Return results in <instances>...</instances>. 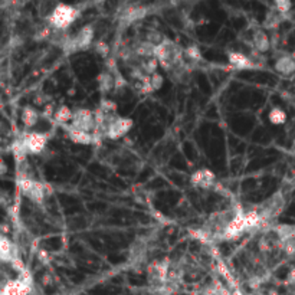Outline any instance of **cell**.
<instances>
[{"label":"cell","mask_w":295,"mask_h":295,"mask_svg":"<svg viewBox=\"0 0 295 295\" xmlns=\"http://www.w3.org/2000/svg\"><path fill=\"white\" fill-rule=\"evenodd\" d=\"M72 117H74V111L71 110L68 105H59L53 114L55 121L61 125H67L69 121H72Z\"/></svg>","instance_id":"cell-18"},{"label":"cell","mask_w":295,"mask_h":295,"mask_svg":"<svg viewBox=\"0 0 295 295\" xmlns=\"http://www.w3.org/2000/svg\"><path fill=\"white\" fill-rule=\"evenodd\" d=\"M275 71L282 76H291L295 74V58L291 55H282L275 61Z\"/></svg>","instance_id":"cell-12"},{"label":"cell","mask_w":295,"mask_h":295,"mask_svg":"<svg viewBox=\"0 0 295 295\" xmlns=\"http://www.w3.org/2000/svg\"><path fill=\"white\" fill-rule=\"evenodd\" d=\"M190 183L191 186L197 187V189H213L216 187L218 183H216V174L209 170V169H200L197 172H194L190 177Z\"/></svg>","instance_id":"cell-8"},{"label":"cell","mask_w":295,"mask_h":295,"mask_svg":"<svg viewBox=\"0 0 295 295\" xmlns=\"http://www.w3.org/2000/svg\"><path fill=\"white\" fill-rule=\"evenodd\" d=\"M71 125L88 133H94L97 128V121H95V111L88 110V108H78L74 111V117L71 121Z\"/></svg>","instance_id":"cell-5"},{"label":"cell","mask_w":295,"mask_h":295,"mask_svg":"<svg viewBox=\"0 0 295 295\" xmlns=\"http://www.w3.org/2000/svg\"><path fill=\"white\" fill-rule=\"evenodd\" d=\"M98 108L104 111L105 114H117V112H115V111H117V104L110 101V100H103Z\"/></svg>","instance_id":"cell-26"},{"label":"cell","mask_w":295,"mask_h":295,"mask_svg":"<svg viewBox=\"0 0 295 295\" xmlns=\"http://www.w3.org/2000/svg\"><path fill=\"white\" fill-rule=\"evenodd\" d=\"M37 258H39V260H42L43 263H48V262H49V254H48L46 251L40 249V251L37 252Z\"/></svg>","instance_id":"cell-27"},{"label":"cell","mask_w":295,"mask_h":295,"mask_svg":"<svg viewBox=\"0 0 295 295\" xmlns=\"http://www.w3.org/2000/svg\"><path fill=\"white\" fill-rule=\"evenodd\" d=\"M67 128V133H68V137L71 141H74L76 144H82V146H89L92 143H95V139H94V134L92 133H88V131H82V130H78L72 125H65Z\"/></svg>","instance_id":"cell-11"},{"label":"cell","mask_w":295,"mask_h":295,"mask_svg":"<svg viewBox=\"0 0 295 295\" xmlns=\"http://www.w3.org/2000/svg\"><path fill=\"white\" fill-rule=\"evenodd\" d=\"M288 281H290L291 284H295V268L294 269H291V272L288 274Z\"/></svg>","instance_id":"cell-28"},{"label":"cell","mask_w":295,"mask_h":295,"mask_svg":"<svg viewBox=\"0 0 295 295\" xmlns=\"http://www.w3.org/2000/svg\"><path fill=\"white\" fill-rule=\"evenodd\" d=\"M134 121L128 117H120L117 114H107L104 122V137L110 140H120L133 130Z\"/></svg>","instance_id":"cell-1"},{"label":"cell","mask_w":295,"mask_h":295,"mask_svg":"<svg viewBox=\"0 0 295 295\" xmlns=\"http://www.w3.org/2000/svg\"><path fill=\"white\" fill-rule=\"evenodd\" d=\"M163 84H164V78H163V75L158 74V72L150 75V85H151V88H153L154 92L158 91V89L163 87Z\"/></svg>","instance_id":"cell-24"},{"label":"cell","mask_w":295,"mask_h":295,"mask_svg":"<svg viewBox=\"0 0 295 295\" xmlns=\"http://www.w3.org/2000/svg\"><path fill=\"white\" fill-rule=\"evenodd\" d=\"M12 153H13V156H15V158H16L17 161H22V160L25 161V158H26V156H28L29 153H28V150H26L23 137L15 140V143L12 144Z\"/></svg>","instance_id":"cell-21"},{"label":"cell","mask_w":295,"mask_h":295,"mask_svg":"<svg viewBox=\"0 0 295 295\" xmlns=\"http://www.w3.org/2000/svg\"><path fill=\"white\" fill-rule=\"evenodd\" d=\"M0 258L3 262H10V263L17 259L15 243L4 235L0 238Z\"/></svg>","instance_id":"cell-13"},{"label":"cell","mask_w":295,"mask_h":295,"mask_svg":"<svg viewBox=\"0 0 295 295\" xmlns=\"http://www.w3.org/2000/svg\"><path fill=\"white\" fill-rule=\"evenodd\" d=\"M40 118V114L34 107H25L22 111V122L25 124L26 128H32L37 124Z\"/></svg>","instance_id":"cell-19"},{"label":"cell","mask_w":295,"mask_h":295,"mask_svg":"<svg viewBox=\"0 0 295 295\" xmlns=\"http://www.w3.org/2000/svg\"><path fill=\"white\" fill-rule=\"evenodd\" d=\"M22 137L29 154H40L48 144V136L39 131L25 133Z\"/></svg>","instance_id":"cell-7"},{"label":"cell","mask_w":295,"mask_h":295,"mask_svg":"<svg viewBox=\"0 0 295 295\" xmlns=\"http://www.w3.org/2000/svg\"><path fill=\"white\" fill-rule=\"evenodd\" d=\"M252 48L260 55L266 53L271 49V39L268 36V34H265V31L257 29L252 34Z\"/></svg>","instance_id":"cell-14"},{"label":"cell","mask_w":295,"mask_h":295,"mask_svg":"<svg viewBox=\"0 0 295 295\" xmlns=\"http://www.w3.org/2000/svg\"><path fill=\"white\" fill-rule=\"evenodd\" d=\"M294 105H295V98H294Z\"/></svg>","instance_id":"cell-30"},{"label":"cell","mask_w":295,"mask_h":295,"mask_svg":"<svg viewBox=\"0 0 295 295\" xmlns=\"http://www.w3.org/2000/svg\"><path fill=\"white\" fill-rule=\"evenodd\" d=\"M28 290L29 287L26 282L22 279H15L3 288V295H28Z\"/></svg>","instance_id":"cell-16"},{"label":"cell","mask_w":295,"mask_h":295,"mask_svg":"<svg viewBox=\"0 0 295 295\" xmlns=\"http://www.w3.org/2000/svg\"><path fill=\"white\" fill-rule=\"evenodd\" d=\"M202 61H203V55H202L199 46H196V45H190V46L186 48L185 49L186 65H189V64H191V65H197V64L202 62Z\"/></svg>","instance_id":"cell-17"},{"label":"cell","mask_w":295,"mask_h":295,"mask_svg":"<svg viewBox=\"0 0 295 295\" xmlns=\"http://www.w3.org/2000/svg\"><path fill=\"white\" fill-rule=\"evenodd\" d=\"M16 186L20 190V193H23V196H26L34 205L42 206L46 197V190L49 186L42 183V182H36L28 176H22L19 174L17 180H16Z\"/></svg>","instance_id":"cell-2"},{"label":"cell","mask_w":295,"mask_h":295,"mask_svg":"<svg viewBox=\"0 0 295 295\" xmlns=\"http://www.w3.org/2000/svg\"><path fill=\"white\" fill-rule=\"evenodd\" d=\"M94 40V28L92 25H85L76 35L68 36L62 45V51L65 53H75L78 51H85L91 48Z\"/></svg>","instance_id":"cell-4"},{"label":"cell","mask_w":295,"mask_h":295,"mask_svg":"<svg viewBox=\"0 0 295 295\" xmlns=\"http://www.w3.org/2000/svg\"><path fill=\"white\" fill-rule=\"evenodd\" d=\"M147 7L141 6V4H128L127 7L122 9L121 15H120V20L124 25H131L137 20H141L143 17H146L147 15Z\"/></svg>","instance_id":"cell-9"},{"label":"cell","mask_w":295,"mask_h":295,"mask_svg":"<svg viewBox=\"0 0 295 295\" xmlns=\"http://www.w3.org/2000/svg\"><path fill=\"white\" fill-rule=\"evenodd\" d=\"M115 74H117V72H115ZM115 74H112L108 69H105V71H103L101 74L97 76L98 89H100L103 94H108V92L115 89Z\"/></svg>","instance_id":"cell-15"},{"label":"cell","mask_w":295,"mask_h":295,"mask_svg":"<svg viewBox=\"0 0 295 295\" xmlns=\"http://www.w3.org/2000/svg\"><path fill=\"white\" fill-rule=\"evenodd\" d=\"M274 4H275V9L282 15H287L293 7L291 0H274Z\"/></svg>","instance_id":"cell-23"},{"label":"cell","mask_w":295,"mask_h":295,"mask_svg":"<svg viewBox=\"0 0 295 295\" xmlns=\"http://www.w3.org/2000/svg\"><path fill=\"white\" fill-rule=\"evenodd\" d=\"M284 16H285V15L279 13L277 9L269 10L268 15H266V17H265V28H266V29H275V28L282 22Z\"/></svg>","instance_id":"cell-20"},{"label":"cell","mask_w":295,"mask_h":295,"mask_svg":"<svg viewBox=\"0 0 295 295\" xmlns=\"http://www.w3.org/2000/svg\"><path fill=\"white\" fill-rule=\"evenodd\" d=\"M227 61L232 68L239 69V71H246V69L255 68V61L251 56H248L239 51H230L227 53Z\"/></svg>","instance_id":"cell-10"},{"label":"cell","mask_w":295,"mask_h":295,"mask_svg":"<svg viewBox=\"0 0 295 295\" xmlns=\"http://www.w3.org/2000/svg\"><path fill=\"white\" fill-rule=\"evenodd\" d=\"M94 48H95V51H97L103 58H108V55H110V46H108L105 42L98 40V42H95Z\"/></svg>","instance_id":"cell-25"},{"label":"cell","mask_w":295,"mask_h":295,"mask_svg":"<svg viewBox=\"0 0 295 295\" xmlns=\"http://www.w3.org/2000/svg\"><path fill=\"white\" fill-rule=\"evenodd\" d=\"M246 230V225H245V210L242 209V206H239L235 218L230 221L227 225V227L225 229L223 235H222V241H233L238 239L239 236H242Z\"/></svg>","instance_id":"cell-6"},{"label":"cell","mask_w":295,"mask_h":295,"mask_svg":"<svg viewBox=\"0 0 295 295\" xmlns=\"http://www.w3.org/2000/svg\"><path fill=\"white\" fill-rule=\"evenodd\" d=\"M268 118H269V122L274 124V125H282L287 122V112L279 108V107H274L272 110L269 111L268 114Z\"/></svg>","instance_id":"cell-22"},{"label":"cell","mask_w":295,"mask_h":295,"mask_svg":"<svg viewBox=\"0 0 295 295\" xmlns=\"http://www.w3.org/2000/svg\"><path fill=\"white\" fill-rule=\"evenodd\" d=\"M293 56H294V58H295V51H294V53H293Z\"/></svg>","instance_id":"cell-29"},{"label":"cell","mask_w":295,"mask_h":295,"mask_svg":"<svg viewBox=\"0 0 295 295\" xmlns=\"http://www.w3.org/2000/svg\"><path fill=\"white\" fill-rule=\"evenodd\" d=\"M79 12L74 6L59 3L48 19V25L56 31H67L78 17Z\"/></svg>","instance_id":"cell-3"}]
</instances>
